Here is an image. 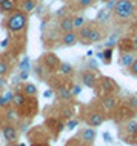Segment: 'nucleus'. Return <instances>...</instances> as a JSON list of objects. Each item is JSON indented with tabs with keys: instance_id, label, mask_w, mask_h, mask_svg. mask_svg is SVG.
<instances>
[{
	"instance_id": "5701e85b",
	"label": "nucleus",
	"mask_w": 137,
	"mask_h": 146,
	"mask_svg": "<svg viewBox=\"0 0 137 146\" xmlns=\"http://www.w3.org/2000/svg\"><path fill=\"white\" fill-rule=\"evenodd\" d=\"M34 72H36V76H37L39 78H40V80H45L46 74H48V72H46V69L43 68V65H42L40 62H39L37 65L34 66Z\"/></svg>"
},
{
	"instance_id": "72a5a7b5",
	"label": "nucleus",
	"mask_w": 137,
	"mask_h": 146,
	"mask_svg": "<svg viewBox=\"0 0 137 146\" xmlns=\"http://www.w3.org/2000/svg\"><path fill=\"white\" fill-rule=\"evenodd\" d=\"M8 105H9V103H8V102H6V98L3 97V96H0V109H2V108L5 109Z\"/></svg>"
},
{
	"instance_id": "f03ea898",
	"label": "nucleus",
	"mask_w": 137,
	"mask_h": 146,
	"mask_svg": "<svg viewBox=\"0 0 137 146\" xmlns=\"http://www.w3.org/2000/svg\"><path fill=\"white\" fill-rule=\"evenodd\" d=\"M136 8L137 6L132 0H116L112 14H114L116 19H119V20H126V19H130L134 15Z\"/></svg>"
},
{
	"instance_id": "9d476101",
	"label": "nucleus",
	"mask_w": 137,
	"mask_h": 146,
	"mask_svg": "<svg viewBox=\"0 0 137 146\" xmlns=\"http://www.w3.org/2000/svg\"><path fill=\"white\" fill-rule=\"evenodd\" d=\"M2 134H3V139H5L8 143H15V140L19 139V131H17V128H15L14 125H11V123L3 125Z\"/></svg>"
},
{
	"instance_id": "b1692460",
	"label": "nucleus",
	"mask_w": 137,
	"mask_h": 146,
	"mask_svg": "<svg viewBox=\"0 0 137 146\" xmlns=\"http://www.w3.org/2000/svg\"><path fill=\"white\" fill-rule=\"evenodd\" d=\"M85 25H86V20L83 15H74V31H79Z\"/></svg>"
},
{
	"instance_id": "a211bd4d",
	"label": "nucleus",
	"mask_w": 137,
	"mask_h": 146,
	"mask_svg": "<svg viewBox=\"0 0 137 146\" xmlns=\"http://www.w3.org/2000/svg\"><path fill=\"white\" fill-rule=\"evenodd\" d=\"M22 92L29 98H36L37 97V86L34 83H29V82H25L22 85Z\"/></svg>"
},
{
	"instance_id": "6ab92c4d",
	"label": "nucleus",
	"mask_w": 137,
	"mask_h": 146,
	"mask_svg": "<svg viewBox=\"0 0 137 146\" xmlns=\"http://www.w3.org/2000/svg\"><path fill=\"white\" fill-rule=\"evenodd\" d=\"M91 26L92 25H85L83 28H80L77 31L79 34V42L83 43V45H89V33H91Z\"/></svg>"
},
{
	"instance_id": "f257e3e1",
	"label": "nucleus",
	"mask_w": 137,
	"mask_h": 146,
	"mask_svg": "<svg viewBox=\"0 0 137 146\" xmlns=\"http://www.w3.org/2000/svg\"><path fill=\"white\" fill-rule=\"evenodd\" d=\"M28 26V14H25L20 9H15L5 19V28L9 34L20 33Z\"/></svg>"
},
{
	"instance_id": "393cba45",
	"label": "nucleus",
	"mask_w": 137,
	"mask_h": 146,
	"mask_svg": "<svg viewBox=\"0 0 137 146\" xmlns=\"http://www.w3.org/2000/svg\"><path fill=\"white\" fill-rule=\"evenodd\" d=\"M8 72H9V65H8L6 60H3L0 57V77H6Z\"/></svg>"
},
{
	"instance_id": "f3484780",
	"label": "nucleus",
	"mask_w": 137,
	"mask_h": 146,
	"mask_svg": "<svg viewBox=\"0 0 137 146\" xmlns=\"http://www.w3.org/2000/svg\"><path fill=\"white\" fill-rule=\"evenodd\" d=\"M19 6H20V11H23L25 14H31L37 6V0H17Z\"/></svg>"
},
{
	"instance_id": "2eb2a0df",
	"label": "nucleus",
	"mask_w": 137,
	"mask_h": 146,
	"mask_svg": "<svg viewBox=\"0 0 137 146\" xmlns=\"http://www.w3.org/2000/svg\"><path fill=\"white\" fill-rule=\"evenodd\" d=\"M105 37V33H103V28H102L100 25H97V26H91V33H89V45L91 43H97V42H100L102 38Z\"/></svg>"
},
{
	"instance_id": "c756f323",
	"label": "nucleus",
	"mask_w": 137,
	"mask_h": 146,
	"mask_svg": "<svg viewBox=\"0 0 137 146\" xmlns=\"http://www.w3.org/2000/svg\"><path fill=\"white\" fill-rule=\"evenodd\" d=\"M20 69L22 71H28L29 69V62H28V58H26V57L20 62Z\"/></svg>"
},
{
	"instance_id": "0eeeda50",
	"label": "nucleus",
	"mask_w": 137,
	"mask_h": 146,
	"mask_svg": "<svg viewBox=\"0 0 137 146\" xmlns=\"http://www.w3.org/2000/svg\"><path fill=\"white\" fill-rule=\"evenodd\" d=\"M54 92H56V97L59 98L60 102H71L72 100V94H71V89L68 88L65 83H57L53 86Z\"/></svg>"
},
{
	"instance_id": "4468645a",
	"label": "nucleus",
	"mask_w": 137,
	"mask_h": 146,
	"mask_svg": "<svg viewBox=\"0 0 137 146\" xmlns=\"http://www.w3.org/2000/svg\"><path fill=\"white\" fill-rule=\"evenodd\" d=\"M57 74L60 77H72L74 76V66L71 65V63L68 62H60V65H59V69H57Z\"/></svg>"
},
{
	"instance_id": "a19ab883",
	"label": "nucleus",
	"mask_w": 137,
	"mask_h": 146,
	"mask_svg": "<svg viewBox=\"0 0 137 146\" xmlns=\"http://www.w3.org/2000/svg\"><path fill=\"white\" fill-rule=\"evenodd\" d=\"M134 115H136V117H137V109H136V114H134Z\"/></svg>"
},
{
	"instance_id": "423d86ee",
	"label": "nucleus",
	"mask_w": 137,
	"mask_h": 146,
	"mask_svg": "<svg viewBox=\"0 0 137 146\" xmlns=\"http://www.w3.org/2000/svg\"><path fill=\"white\" fill-rule=\"evenodd\" d=\"M117 106H119V100H117L116 96H105L102 97L100 100V108H102V112H109L112 114L117 109Z\"/></svg>"
},
{
	"instance_id": "e433bc0d",
	"label": "nucleus",
	"mask_w": 137,
	"mask_h": 146,
	"mask_svg": "<svg viewBox=\"0 0 137 146\" xmlns=\"http://www.w3.org/2000/svg\"><path fill=\"white\" fill-rule=\"evenodd\" d=\"M5 85H6V77H0V88H3Z\"/></svg>"
},
{
	"instance_id": "cd10ccee",
	"label": "nucleus",
	"mask_w": 137,
	"mask_h": 146,
	"mask_svg": "<svg viewBox=\"0 0 137 146\" xmlns=\"http://www.w3.org/2000/svg\"><path fill=\"white\" fill-rule=\"evenodd\" d=\"M69 89H71L72 97H77L82 92V85H72V88H69Z\"/></svg>"
},
{
	"instance_id": "7c9ffc66",
	"label": "nucleus",
	"mask_w": 137,
	"mask_h": 146,
	"mask_svg": "<svg viewBox=\"0 0 137 146\" xmlns=\"http://www.w3.org/2000/svg\"><path fill=\"white\" fill-rule=\"evenodd\" d=\"M130 74H131V76H134V77H137V57H136L134 63H132L131 68H130Z\"/></svg>"
},
{
	"instance_id": "9b49d317",
	"label": "nucleus",
	"mask_w": 137,
	"mask_h": 146,
	"mask_svg": "<svg viewBox=\"0 0 137 146\" xmlns=\"http://www.w3.org/2000/svg\"><path fill=\"white\" fill-rule=\"evenodd\" d=\"M77 43H79V34H77V31H69V33H63L60 35V45L74 46Z\"/></svg>"
},
{
	"instance_id": "a878e982",
	"label": "nucleus",
	"mask_w": 137,
	"mask_h": 146,
	"mask_svg": "<svg viewBox=\"0 0 137 146\" xmlns=\"http://www.w3.org/2000/svg\"><path fill=\"white\" fill-rule=\"evenodd\" d=\"M94 2H96V0H76L79 9H86V8H89Z\"/></svg>"
},
{
	"instance_id": "f8f14e48",
	"label": "nucleus",
	"mask_w": 137,
	"mask_h": 146,
	"mask_svg": "<svg viewBox=\"0 0 137 146\" xmlns=\"http://www.w3.org/2000/svg\"><path fill=\"white\" fill-rule=\"evenodd\" d=\"M137 57V52H120V57H119V65L122 68H131V65L134 63Z\"/></svg>"
},
{
	"instance_id": "ddd939ff",
	"label": "nucleus",
	"mask_w": 137,
	"mask_h": 146,
	"mask_svg": "<svg viewBox=\"0 0 137 146\" xmlns=\"http://www.w3.org/2000/svg\"><path fill=\"white\" fill-rule=\"evenodd\" d=\"M57 26H59V31H62V34L69 33V31H74V17L72 15H66V17L60 19Z\"/></svg>"
},
{
	"instance_id": "bb28decb",
	"label": "nucleus",
	"mask_w": 137,
	"mask_h": 146,
	"mask_svg": "<svg viewBox=\"0 0 137 146\" xmlns=\"http://www.w3.org/2000/svg\"><path fill=\"white\" fill-rule=\"evenodd\" d=\"M112 58V48H105L103 51V63L105 65H109Z\"/></svg>"
},
{
	"instance_id": "20e7f679",
	"label": "nucleus",
	"mask_w": 137,
	"mask_h": 146,
	"mask_svg": "<svg viewBox=\"0 0 137 146\" xmlns=\"http://www.w3.org/2000/svg\"><path fill=\"white\" fill-rule=\"evenodd\" d=\"M79 80H80V85L85 86V88H96L97 82H99L96 72L92 69H83L79 74Z\"/></svg>"
},
{
	"instance_id": "39448f33",
	"label": "nucleus",
	"mask_w": 137,
	"mask_h": 146,
	"mask_svg": "<svg viewBox=\"0 0 137 146\" xmlns=\"http://www.w3.org/2000/svg\"><path fill=\"white\" fill-rule=\"evenodd\" d=\"M85 117V121H86L88 126H91V128H99V126L105 121V114L102 111H89L86 115L83 114Z\"/></svg>"
},
{
	"instance_id": "412c9836",
	"label": "nucleus",
	"mask_w": 137,
	"mask_h": 146,
	"mask_svg": "<svg viewBox=\"0 0 137 146\" xmlns=\"http://www.w3.org/2000/svg\"><path fill=\"white\" fill-rule=\"evenodd\" d=\"M111 13H112V11L106 9V8L100 9L99 13H97V15H96V22L100 23V25H105V23H106L109 19H111Z\"/></svg>"
},
{
	"instance_id": "dca6fc26",
	"label": "nucleus",
	"mask_w": 137,
	"mask_h": 146,
	"mask_svg": "<svg viewBox=\"0 0 137 146\" xmlns=\"http://www.w3.org/2000/svg\"><path fill=\"white\" fill-rule=\"evenodd\" d=\"M31 100L29 97H26L23 92H17V94H14V98H13V105H14V108L17 109V111H20L22 108H25L26 105H28V102Z\"/></svg>"
},
{
	"instance_id": "6e6552de",
	"label": "nucleus",
	"mask_w": 137,
	"mask_h": 146,
	"mask_svg": "<svg viewBox=\"0 0 137 146\" xmlns=\"http://www.w3.org/2000/svg\"><path fill=\"white\" fill-rule=\"evenodd\" d=\"M77 137L83 141L86 146L89 145H92V141L96 140V137H97V132H96V129L91 128V126H85V128H82L79 134H77Z\"/></svg>"
},
{
	"instance_id": "c85d7f7f",
	"label": "nucleus",
	"mask_w": 137,
	"mask_h": 146,
	"mask_svg": "<svg viewBox=\"0 0 137 146\" xmlns=\"http://www.w3.org/2000/svg\"><path fill=\"white\" fill-rule=\"evenodd\" d=\"M128 106L134 111V114H136V109H137V97H131L130 100H128Z\"/></svg>"
},
{
	"instance_id": "7ed1b4c3",
	"label": "nucleus",
	"mask_w": 137,
	"mask_h": 146,
	"mask_svg": "<svg viewBox=\"0 0 137 146\" xmlns=\"http://www.w3.org/2000/svg\"><path fill=\"white\" fill-rule=\"evenodd\" d=\"M40 63L43 65L46 72H57L59 65H60V58H59L54 52H46L40 57Z\"/></svg>"
},
{
	"instance_id": "1a4fd4ad",
	"label": "nucleus",
	"mask_w": 137,
	"mask_h": 146,
	"mask_svg": "<svg viewBox=\"0 0 137 146\" xmlns=\"http://www.w3.org/2000/svg\"><path fill=\"white\" fill-rule=\"evenodd\" d=\"M97 85L102 86V89L105 91V96H114V92H117L119 91V86H117V83L112 78L109 77H100V80L97 82Z\"/></svg>"
},
{
	"instance_id": "f704fd0d",
	"label": "nucleus",
	"mask_w": 137,
	"mask_h": 146,
	"mask_svg": "<svg viewBox=\"0 0 137 146\" xmlns=\"http://www.w3.org/2000/svg\"><path fill=\"white\" fill-rule=\"evenodd\" d=\"M28 78V71H20V80H26Z\"/></svg>"
},
{
	"instance_id": "473e14b6",
	"label": "nucleus",
	"mask_w": 137,
	"mask_h": 146,
	"mask_svg": "<svg viewBox=\"0 0 137 146\" xmlns=\"http://www.w3.org/2000/svg\"><path fill=\"white\" fill-rule=\"evenodd\" d=\"M77 125H79V121H77L76 118H71V120H68V125H66V128H68V129H72V128H76Z\"/></svg>"
},
{
	"instance_id": "4c0bfd02",
	"label": "nucleus",
	"mask_w": 137,
	"mask_h": 146,
	"mask_svg": "<svg viewBox=\"0 0 137 146\" xmlns=\"http://www.w3.org/2000/svg\"><path fill=\"white\" fill-rule=\"evenodd\" d=\"M3 2H6V0H0V5H2V3H3Z\"/></svg>"
},
{
	"instance_id": "79ce46f5",
	"label": "nucleus",
	"mask_w": 137,
	"mask_h": 146,
	"mask_svg": "<svg viewBox=\"0 0 137 146\" xmlns=\"http://www.w3.org/2000/svg\"><path fill=\"white\" fill-rule=\"evenodd\" d=\"M103 2H111V0H103Z\"/></svg>"
},
{
	"instance_id": "aec40b11",
	"label": "nucleus",
	"mask_w": 137,
	"mask_h": 146,
	"mask_svg": "<svg viewBox=\"0 0 137 146\" xmlns=\"http://www.w3.org/2000/svg\"><path fill=\"white\" fill-rule=\"evenodd\" d=\"M17 9V0H6L0 5V13L2 14H11Z\"/></svg>"
},
{
	"instance_id": "4be33fe9",
	"label": "nucleus",
	"mask_w": 137,
	"mask_h": 146,
	"mask_svg": "<svg viewBox=\"0 0 137 146\" xmlns=\"http://www.w3.org/2000/svg\"><path fill=\"white\" fill-rule=\"evenodd\" d=\"M123 128H125V131H126V134H130V135H137V120H134V118L128 120Z\"/></svg>"
},
{
	"instance_id": "58836bf2",
	"label": "nucleus",
	"mask_w": 137,
	"mask_h": 146,
	"mask_svg": "<svg viewBox=\"0 0 137 146\" xmlns=\"http://www.w3.org/2000/svg\"><path fill=\"white\" fill-rule=\"evenodd\" d=\"M11 146H19V145H15V143H11Z\"/></svg>"
},
{
	"instance_id": "c9c22d12",
	"label": "nucleus",
	"mask_w": 137,
	"mask_h": 146,
	"mask_svg": "<svg viewBox=\"0 0 137 146\" xmlns=\"http://www.w3.org/2000/svg\"><path fill=\"white\" fill-rule=\"evenodd\" d=\"M53 94H56V92H54V89L45 91V97H46V98H51V97H53Z\"/></svg>"
},
{
	"instance_id": "ea45409f",
	"label": "nucleus",
	"mask_w": 137,
	"mask_h": 146,
	"mask_svg": "<svg viewBox=\"0 0 137 146\" xmlns=\"http://www.w3.org/2000/svg\"><path fill=\"white\" fill-rule=\"evenodd\" d=\"M134 43H136V45H137V37H136V38H134Z\"/></svg>"
},
{
	"instance_id": "2f4dec72",
	"label": "nucleus",
	"mask_w": 137,
	"mask_h": 146,
	"mask_svg": "<svg viewBox=\"0 0 137 146\" xmlns=\"http://www.w3.org/2000/svg\"><path fill=\"white\" fill-rule=\"evenodd\" d=\"M56 15H57V17H60V19H63V17L68 15V9H66V8H60V9L56 13Z\"/></svg>"
},
{
	"instance_id": "37998d69",
	"label": "nucleus",
	"mask_w": 137,
	"mask_h": 146,
	"mask_svg": "<svg viewBox=\"0 0 137 146\" xmlns=\"http://www.w3.org/2000/svg\"><path fill=\"white\" fill-rule=\"evenodd\" d=\"M19 146H26V145H19Z\"/></svg>"
}]
</instances>
